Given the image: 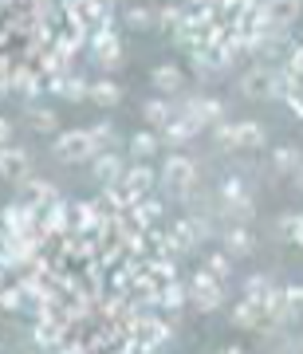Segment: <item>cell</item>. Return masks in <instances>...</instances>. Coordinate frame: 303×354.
<instances>
[{
    "label": "cell",
    "instance_id": "33",
    "mask_svg": "<svg viewBox=\"0 0 303 354\" xmlns=\"http://www.w3.org/2000/svg\"><path fill=\"white\" fill-rule=\"evenodd\" d=\"M127 28H134V32L158 28V8H146V4H134V8H127Z\"/></svg>",
    "mask_w": 303,
    "mask_h": 354
},
{
    "label": "cell",
    "instance_id": "42",
    "mask_svg": "<svg viewBox=\"0 0 303 354\" xmlns=\"http://www.w3.org/2000/svg\"><path fill=\"white\" fill-rule=\"evenodd\" d=\"M295 185H300V193H303V162H300V169H295Z\"/></svg>",
    "mask_w": 303,
    "mask_h": 354
},
{
    "label": "cell",
    "instance_id": "5",
    "mask_svg": "<svg viewBox=\"0 0 303 354\" xmlns=\"http://www.w3.org/2000/svg\"><path fill=\"white\" fill-rule=\"evenodd\" d=\"M51 153H55V162L79 165V162H91L95 158V142H91L87 130H59L55 142H51Z\"/></svg>",
    "mask_w": 303,
    "mask_h": 354
},
{
    "label": "cell",
    "instance_id": "11",
    "mask_svg": "<svg viewBox=\"0 0 303 354\" xmlns=\"http://www.w3.org/2000/svg\"><path fill=\"white\" fill-rule=\"evenodd\" d=\"M181 307H190V288H185V279H169V283H162V288H158V311L177 323Z\"/></svg>",
    "mask_w": 303,
    "mask_h": 354
},
{
    "label": "cell",
    "instance_id": "37",
    "mask_svg": "<svg viewBox=\"0 0 303 354\" xmlns=\"http://www.w3.org/2000/svg\"><path fill=\"white\" fill-rule=\"evenodd\" d=\"M185 12H190V8H177V4H165V8H158V28H162V32H174V28L185 20Z\"/></svg>",
    "mask_w": 303,
    "mask_h": 354
},
{
    "label": "cell",
    "instance_id": "24",
    "mask_svg": "<svg viewBox=\"0 0 303 354\" xmlns=\"http://www.w3.org/2000/svg\"><path fill=\"white\" fill-rule=\"evenodd\" d=\"M146 276L162 288L169 279H181V264H177V256H146Z\"/></svg>",
    "mask_w": 303,
    "mask_h": 354
},
{
    "label": "cell",
    "instance_id": "9",
    "mask_svg": "<svg viewBox=\"0 0 303 354\" xmlns=\"http://www.w3.org/2000/svg\"><path fill=\"white\" fill-rule=\"evenodd\" d=\"M91 174H95L99 185H118L122 174H127V162H122L118 150H99L95 158H91Z\"/></svg>",
    "mask_w": 303,
    "mask_h": 354
},
{
    "label": "cell",
    "instance_id": "27",
    "mask_svg": "<svg viewBox=\"0 0 303 354\" xmlns=\"http://www.w3.org/2000/svg\"><path fill=\"white\" fill-rule=\"evenodd\" d=\"M276 236L284 244L303 248V213H279L276 216Z\"/></svg>",
    "mask_w": 303,
    "mask_h": 354
},
{
    "label": "cell",
    "instance_id": "40",
    "mask_svg": "<svg viewBox=\"0 0 303 354\" xmlns=\"http://www.w3.org/2000/svg\"><path fill=\"white\" fill-rule=\"evenodd\" d=\"M288 67H291V71H303V44L288 48Z\"/></svg>",
    "mask_w": 303,
    "mask_h": 354
},
{
    "label": "cell",
    "instance_id": "19",
    "mask_svg": "<svg viewBox=\"0 0 303 354\" xmlns=\"http://www.w3.org/2000/svg\"><path fill=\"white\" fill-rule=\"evenodd\" d=\"M127 150H130L134 162H150L154 153L162 150V134H158V130H134L127 138Z\"/></svg>",
    "mask_w": 303,
    "mask_h": 354
},
{
    "label": "cell",
    "instance_id": "23",
    "mask_svg": "<svg viewBox=\"0 0 303 354\" xmlns=\"http://www.w3.org/2000/svg\"><path fill=\"white\" fill-rule=\"evenodd\" d=\"M169 236H174L177 256H190V252H197V248H205V244L197 241V228H193L190 213L181 216V221H174V228H169Z\"/></svg>",
    "mask_w": 303,
    "mask_h": 354
},
{
    "label": "cell",
    "instance_id": "31",
    "mask_svg": "<svg viewBox=\"0 0 303 354\" xmlns=\"http://www.w3.org/2000/svg\"><path fill=\"white\" fill-rule=\"evenodd\" d=\"M303 162V153L295 150V146H279V150H272V169L276 174H295Z\"/></svg>",
    "mask_w": 303,
    "mask_h": 354
},
{
    "label": "cell",
    "instance_id": "38",
    "mask_svg": "<svg viewBox=\"0 0 303 354\" xmlns=\"http://www.w3.org/2000/svg\"><path fill=\"white\" fill-rule=\"evenodd\" d=\"M217 193H221V197H240V193H248V189H244V177H240V174H228Z\"/></svg>",
    "mask_w": 303,
    "mask_h": 354
},
{
    "label": "cell",
    "instance_id": "1",
    "mask_svg": "<svg viewBox=\"0 0 303 354\" xmlns=\"http://www.w3.org/2000/svg\"><path fill=\"white\" fill-rule=\"evenodd\" d=\"M158 185H162L177 205H185L190 209L197 201V193H201V174H197V162H193L190 153L181 150H169V158L162 162L158 169Z\"/></svg>",
    "mask_w": 303,
    "mask_h": 354
},
{
    "label": "cell",
    "instance_id": "12",
    "mask_svg": "<svg viewBox=\"0 0 303 354\" xmlns=\"http://www.w3.org/2000/svg\"><path fill=\"white\" fill-rule=\"evenodd\" d=\"M48 91L59 95V99H67V102L91 99V83L83 75H75V71H67V75H48Z\"/></svg>",
    "mask_w": 303,
    "mask_h": 354
},
{
    "label": "cell",
    "instance_id": "29",
    "mask_svg": "<svg viewBox=\"0 0 303 354\" xmlns=\"http://www.w3.org/2000/svg\"><path fill=\"white\" fill-rule=\"evenodd\" d=\"M122 99V87L118 83H111V79H99V83H91V99L95 106H114V102Z\"/></svg>",
    "mask_w": 303,
    "mask_h": 354
},
{
    "label": "cell",
    "instance_id": "39",
    "mask_svg": "<svg viewBox=\"0 0 303 354\" xmlns=\"http://www.w3.org/2000/svg\"><path fill=\"white\" fill-rule=\"evenodd\" d=\"M284 102H288L291 118H300V122H303V91H295V95H288V99H284Z\"/></svg>",
    "mask_w": 303,
    "mask_h": 354
},
{
    "label": "cell",
    "instance_id": "2",
    "mask_svg": "<svg viewBox=\"0 0 303 354\" xmlns=\"http://www.w3.org/2000/svg\"><path fill=\"white\" fill-rule=\"evenodd\" d=\"M185 288H190V307L201 311V315H213V311L225 307V283L217 276H209L205 268H197V272L185 279Z\"/></svg>",
    "mask_w": 303,
    "mask_h": 354
},
{
    "label": "cell",
    "instance_id": "8",
    "mask_svg": "<svg viewBox=\"0 0 303 354\" xmlns=\"http://www.w3.org/2000/svg\"><path fill=\"white\" fill-rule=\"evenodd\" d=\"M0 225L4 228H16V232H36L39 228V209L32 201H8L4 209H0Z\"/></svg>",
    "mask_w": 303,
    "mask_h": 354
},
{
    "label": "cell",
    "instance_id": "17",
    "mask_svg": "<svg viewBox=\"0 0 303 354\" xmlns=\"http://www.w3.org/2000/svg\"><path fill=\"white\" fill-rule=\"evenodd\" d=\"M221 248H225L232 260H240V256H248L256 248L252 232H248V225H225L221 228Z\"/></svg>",
    "mask_w": 303,
    "mask_h": 354
},
{
    "label": "cell",
    "instance_id": "20",
    "mask_svg": "<svg viewBox=\"0 0 303 354\" xmlns=\"http://www.w3.org/2000/svg\"><path fill=\"white\" fill-rule=\"evenodd\" d=\"M20 189H24L20 197H24V201H32L36 209H48V205L64 201V197H59V189H55L51 181H44V177H28V181L20 185Z\"/></svg>",
    "mask_w": 303,
    "mask_h": 354
},
{
    "label": "cell",
    "instance_id": "14",
    "mask_svg": "<svg viewBox=\"0 0 303 354\" xmlns=\"http://www.w3.org/2000/svg\"><path fill=\"white\" fill-rule=\"evenodd\" d=\"M39 228H44V236H71V205L55 201L39 209Z\"/></svg>",
    "mask_w": 303,
    "mask_h": 354
},
{
    "label": "cell",
    "instance_id": "36",
    "mask_svg": "<svg viewBox=\"0 0 303 354\" xmlns=\"http://www.w3.org/2000/svg\"><path fill=\"white\" fill-rule=\"evenodd\" d=\"M0 311H8V315H20V311H24V291H20L16 279L0 288Z\"/></svg>",
    "mask_w": 303,
    "mask_h": 354
},
{
    "label": "cell",
    "instance_id": "25",
    "mask_svg": "<svg viewBox=\"0 0 303 354\" xmlns=\"http://www.w3.org/2000/svg\"><path fill=\"white\" fill-rule=\"evenodd\" d=\"M268 142V130L256 118H240L237 122V150H260Z\"/></svg>",
    "mask_w": 303,
    "mask_h": 354
},
{
    "label": "cell",
    "instance_id": "18",
    "mask_svg": "<svg viewBox=\"0 0 303 354\" xmlns=\"http://www.w3.org/2000/svg\"><path fill=\"white\" fill-rule=\"evenodd\" d=\"M150 83H154V91H158V95L174 99V95H181V91H185V71H181L177 64H162V67H154Z\"/></svg>",
    "mask_w": 303,
    "mask_h": 354
},
{
    "label": "cell",
    "instance_id": "30",
    "mask_svg": "<svg viewBox=\"0 0 303 354\" xmlns=\"http://www.w3.org/2000/svg\"><path fill=\"white\" fill-rule=\"evenodd\" d=\"M201 268L209 272V276H217L221 283H228V279H232V256H228L225 248H221V252H209Z\"/></svg>",
    "mask_w": 303,
    "mask_h": 354
},
{
    "label": "cell",
    "instance_id": "34",
    "mask_svg": "<svg viewBox=\"0 0 303 354\" xmlns=\"http://www.w3.org/2000/svg\"><path fill=\"white\" fill-rule=\"evenodd\" d=\"M209 134H213V146L217 150H237V122H213L209 127Z\"/></svg>",
    "mask_w": 303,
    "mask_h": 354
},
{
    "label": "cell",
    "instance_id": "32",
    "mask_svg": "<svg viewBox=\"0 0 303 354\" xmlns=\"http://www.w3.org/2000/svg\"><path fill=\"white\" fill-rule=\"evenodd\" d=\"M264 8L272 12V20H276V24H291V20L300 16L303 0H264Z\"/></svg>",
    "mask_w": 303,
    "mask_h": 354
},
{
    "label": "cell",
    "instance_id": "22",
    "mask_svg": "<svg viewBox=\"0 0 303 354\" xmlns=\"http://www.w3.org/2000/svg\"><path fill=\"white\" fill-rule=\"evenodd\" d=\"M228 319H232V327L237 330H260V323H264L268 315H264V307L256 304V299H240Z\"/></svg>",
    "mask_w": 303,
    "mask_h": 354
},
{
    "label": "cell",
    "instance_id": "16",
    "mask_svg": "<svg viewBox=\"0 0 303 354\" xmlns=\"http://www.w3.org/2000/svg\"><path fill=\"white\" fill-rule=\"evenodd\" d=\"M197 134H201V127H197V122H190L185 114H177L174 122H165V127H162V146H169V150H181V146H190Z\"/></svg>",
    "mask_w": 303,
    "mask_h": 354
},
{
    "label": "cell",
    "instance_id": "4",
    "mask_svg": "<svg viewBox=\"0 0 303 354\" xmlns=\"http://www.w3.org/2000/svg\"><path fill=\"white\" fill-rule=\"evenodd\" d=\"M87 55H91V64L102 67V71H111V67L122 64V39H118L114 24L95 28V32H91V39H87Z\"/></svg>",
    "mask_w": 303,
    "mask_h": 354
},
{
    "label": "cell",
    "instance_id": "6",
    "mask_svg": "<svg viewBox=\"0 0 303 354\" xmlns=\"http://www.w3.org/2000/svg\"><path fill=\"white\" fill-rule=\"evenodd\" d=\"M177 114H185L190 122H197L201 130H209L213 122H221V118H225V102L213 99V95H181Z\"/></svg>",
    "mask_w": 303,
    "mask_h": 354
},
{
    "label": "cell",
    "instance_id": "15",
    "mask_svg": "<svg viewBox=\"0 0 303 354\" xmlns=\"http://www.w3.org/2000/svg\"><path fill=\"white\" fill-rule=\"evenodd\" d=\"M252 221H256V201L248 193L221 197V225H252Z\"/></svg>",
    "mask_w": 303,
    "mask_h": 354
},
{
    "label": "cell",
    "instance_id": "35",
    "mask_svg": "<svg viewBox=\"0 0 303 354\" xmlns=\"http://www.w3.org/2000/svg\"><path fill=\"white\" fill-rule=\"evenodd\" d=\"M272 288H276V283H272V276H268V272H256V276L244 279V288H240V291H244V299H256V304H260Z\"/></svg>",
    "mask_w": 303,
    "mask_h": 354
},
{
    "label": "cell",
    "instance_id": "28",
    "mask_svg": "<svg viewBox=\"0 0 303 354\" xmlns=\"http://www.w3.org/2000/svg\"><path fill=\"white\" fill-rule=\"evenodd\" d=\"M91 142H95V153L99 150H118V130H114V122H95V127H87Z\"/></svg>",
    "mask_w": 303,
    "mask_h": 354
},
{
    "label": "cell",
    "instance_id": "41",
    "mask_svg": "<svg viewBox=\"0 0 303 354\" xmlns=\"http://www.w3.org/2000/svg\"><path fill=\"white\" fill-rule=\"evenodd\" d=\"M8 138H12V122L0 114V146H8Z\"/></svg>",
    "mask_w": 303,
    "mask_h": 354
},
{
    "label": "cell",
    "instance_id": "3",
    "mask_svg": "<svg viewBox=\"0 0 303 354\" xmlns=\"http://www.w3.org/2000/svg\"><path fill=\"white\" fill-rule=\"evenodd\" d=\"M71 335V327H67V315L64 307L55 304L48 307L44 315H36V323H32V342H36L39 351H59V342Z\"/></svg>",
    "mask_w": 303,
    "mask_h": 354
},
{
    "label": "cell",
    "instance_id": "13",
    "mask_svg": "<svg viewBox=\"0 0 303 354\" xmlns=\"http://www.w3.org/2000/svg\"><path fill=\"white\" fill-rule=\"evenodd\" d=\"M122 185H127L134 197H146V193L158 189V169L150 162H130L127 174H122Z\"/></svg>",
    "mask_w": 303,
    "mask_h": 354
},
{
    "label": "cell",
    "instance_id": "26",
    "mask_svg": "<svg viewBox=\"0 0 303 354\" xmlns=\"http://www.w3.org/2000/svg\"><path fill=\"white\" fill-rule=\"evenodd\" d=\"M28 127L36 130V134H55L59 130V114L51 111V106H39V102H28Z\"/></svg>",
    "mask_w": 303,
    "mask_h": 354
},
{
    "label": "cell",
    "instance_id": "7",
    "mask_svg": "<svg viewBox=\"0 0 303 354\" xmlns=\"http://www.w3.org/2000/svg\"><path fill=\"white\" fill-rule=\"evenodd\" d=\"M272 83H276V67L252 64L240 75V95H244V99H272Z\"/></svg>",
    "mask_w": 303,
    "mask_h": 354
},
{
    "label": "cell",
    "instance_id": "10",
    "mask_svg": "<svg viewBox=\"0 0 303 354\" xmlns=\"http://www.w3.org/2000/svg\"><path fill=\"white\" fill-rule=\"evenodd\" d=\"M0 177H4V181H16V185H24L28 177H32V158H28V150L0 146Z\"/></svg>",
    "mask_w": 303,
    "mask_h": 354
},
{
    "label": "cell",
    "instance_id": "43",
    "mask_svg": "<svg viewBox=\"0 0 303 354\" xmlns=\"http://www.w3.org/2000/svg\"><path fill=\"white\" fill-rule=\"evenodd\" d=\"M260 4H264V0H260Z\"/></svg>",
    "mask_w": 303,
    "mask_h": 354
},
{
    "label": "cell",
    "instance_id": "21",
    "mask_svg": "<svg viewBox=\"0 0 303 354\" xmlns=\"http://www.w3.org/2000/svg\"><path fill=\"white\" fill-rule=\"evenodd\" d=\"M142 118H146L154 130H162L165 122H174V118H177L174 99H165V95H154V99H146V102H142Z\"/></svg>",
    "mask_w": 303,
    "mask_h": 354
}]
</instances>
